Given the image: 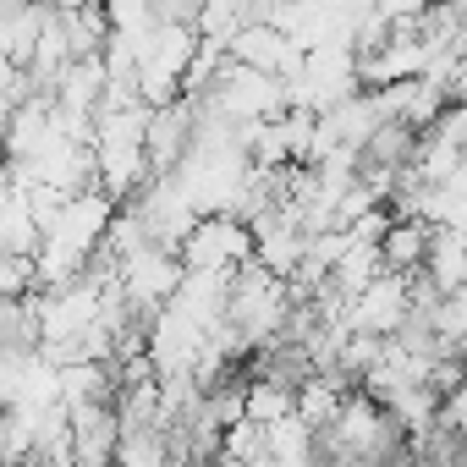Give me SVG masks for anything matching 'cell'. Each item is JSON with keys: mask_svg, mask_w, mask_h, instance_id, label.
<instances>
[{"mask_svg": "<svg viewBox=\"0 0 467 467\" xmlns=\"http://www.w3.org/2000/svg\"><path fill=\"white\" fill-rule=\"evenodd\" d=\"M67 434H72V467H116L121 418H116L110 401L67 407Z\"/></svg>", "mask_w": 467, "mask_h": 467, "instance_id": "cell-4", "label": "cell"}, {"mask_svg": "<svg viewBox=\"0 0 467 467\" xmlns=\"http://www.w3.org/2000/svg\"><path fill=\"white\" fill-rule=\"evenodd\" d=\"M116 286H121V297H127L132 308H143V314H160V308L176 297V286H182V265H176V254L143 248V254H132V259L121 265Z\"/></svg>", "mask_w": 467, "mask_h": 467, "instance_id": "cell-3", "label": "cell"}, {"mask_svg": "<svg viewBox=\"0 0 467 467\" xmlns=\"http://www.w3.org/2000/svg\"><path fill=\"white\" fill-rule=\"evenodd\" d=\"M243 418H248V423H259V429H275V423L297 418V396H292V390H275V385H265V379H248Z\"/></svg>", "mask_w": 467, "mask_h": 467, "instance_id": "cell-8", "label": "cell"}, {"mask_svg": "<svg viewBox=\"0 0 467 467\" xmlns=\"http://www.w3.org/2000/svg\"><path fill=\"white\" fill-rule=\"evenodd\" d=\"M429 243H434V225L390 214L385 237H379V270H385V275H401V281L423 275V265H429Z\"/></svg>", "mask_w": 467, "mask_h": 467, "instance_id": "cell-6", "label": "cell"}, {"mask_svg": "<svg viewBox=\"0 0 467 467\" xmlns=\"http://www.w3.org/2000/svg\"><path fill=\"white\" fill-rule=\"evenodd\" d=\"M401 325H407V281H401V275H379V281L347 308V330H352V336L390 341Z\"/></svg>", "mask_w": 467, "mask_h": 467, "instance_id": "cell-5", "label": "cell"}, {"mask_svg": "<svg viewBox=\"0 0 467 467\" xmlns=\"http://www.w3.org/2000/svg\"><path fill=\"white\" fill-rule=\"evenodd\" d=\"M176 265L187 275H225L231 281L243 265H254V231H248V220H237V214H203V220H192V231L176 248Z\"/></svg>", "mask_w": 467, "mask_h": 467, "instance_id": "cell-2", "label": "cell"}, {"mask_svg": "<svg viewBox=\"0 0 467 467\" xmlns=\"http://www.w3.org/2000/svg\"><path fill=\"white\" fill-rule=\"evenodd\" d=\"M286 314H292V286L275 281L265 265H243L231 275V297H225V325L237 330L254 352L281 341L286 330Z\"/></svg>", "mask_w": 467, "mask_h": 467, "instance_id": "cell-1", "label": "cell"}, {"mask_svg": "<svg viewBox=\"0 0 467 467\" xmlns=\"http://www.w3.org/2000/svg\"><path fill=\"white\" fill-rule=\"evenodd\" d=\"M429 286L451 303L456 292H467V231H445L434 225V243H429V265H423Z\"/></svg>", "mask_w": 467, "mask_h": 467, "instance_id": "cell-7", "label": "cell"}]
</instances>
